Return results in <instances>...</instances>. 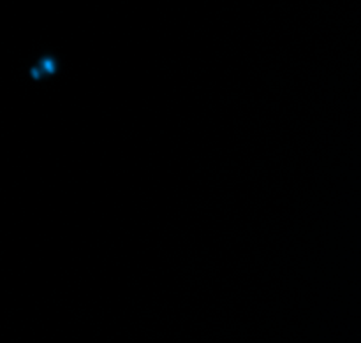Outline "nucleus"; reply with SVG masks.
<instances>
[]
</instances>
